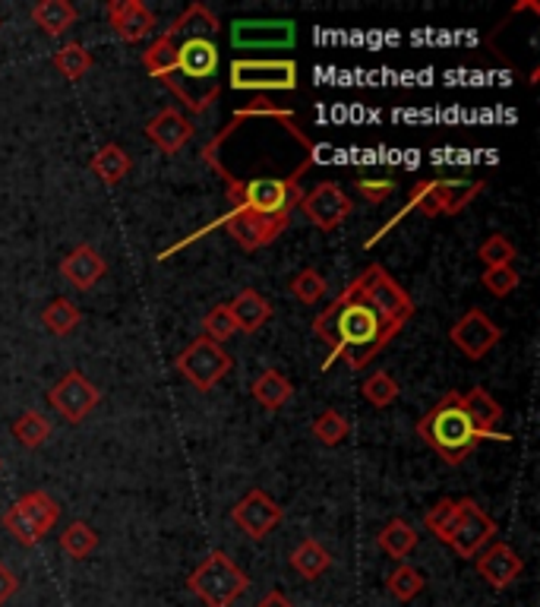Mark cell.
Returning a JSON list of instances; mask_svg holds the SVG:
<instances>
[{"label":"cell","instance_id":"obj_26","mask_svg":"<svg viewBox=\"0 0 540 607\" xmlns=\"http://www.w3.org/2000/svg\"><path fill=\"white\" fill-rule=\"evenodd\" d=\"M82 313L77 304L70 301V298H55V301L48 304L45 310H42V323H45V330L51 332V335H73L77 327H80Z\"/></svg>","mask_w":540,"mask_h":607},{"label":"cell","instance_id":"obj_8","mask_svg":"<svg viewBox=\"0 0 540 607\" xmlns=\"http://www.w3.org/2000/svg\"><path fill=\"white\" fill-rule=\"evenodd\" d=\"M231 367H234V360L225 352V345L212 342L209 335L193 339L187 348L177 355V360H174V370L187 380L189 387L199 389V392H209L218 380H225Z\"/></svg>","mask_w":540,"mask_h":607},{"label":"cell","instance_id":"obj_23","mask_svg":"<svg viewBox=\"0 0 540 607\" xmlns=\"http://www.w3.org/2000/svg\"><path fill=\"white\" fill-rule=\"evenodd\" d=\"M329 566H332V553L325 551L317 538H303L291 553V570L303 580H320Z\"/></svg>","mask_w":540,"mask_h":607},{"label":"cell","instance_id":"obj_3","mask_svg":"<svg viewBox=\"0 0 540 607\" xmlns=\"http://www.w3.org/2000/svg\"><path fill=\"white\" fill-rule=\"evenodd\" d=\"M417 437L427 443L446 466H461L486 440L464 412L461 392H446L430 412L417 421Z\"/></svg>","mask_w":540,"mask_h":607},{"label":"cell","instance_id":"obj_18","mask_svg":"<svg viewBox=\"0 0 540 607\" xmlns=\"http://www.w3.org/2000/svg\"><path fill=\"white\" fill-rule=\"evenodd\" d=\"M105 260L102 253L92 248V244H80L73 248L64 260H60V276L67 278L77 291H89L99 285V278L105 276Z\"/></svg>","mask_w":540,"mask_h":607},{"label":"cell","instance_id":"obj_30","mask_svg":"<svg viewBox=\"0 0 540 607\" xmlns=\"http://www.w3.org/2000/svg\"><path fill=\"white\" fill-rule=\"evenodd\" d=\"M360 392H364V399H367L374 409H389V405L399 399L402 387H399V380H395L389 370H377V374H370V377L364 380Z\"/></svg>","mask_w":540,"mask_h":607},{"label":"cell","instance_id":"obj_16","mask_svg":"<svg viewBox=\"0 0 540 607\" xmlns=\"http://www.w3.org/2000/svg\"><path fill=\"white\" fill-rule=\"evenodd\" d=\"M474 566H478V576L490 588H509L521 576L525 560L509 545H490V548H484V551L474 557Z\"/></svg>","mask_w":540,"mask_h":607},{"label":"cell","instance_id":"obj_31","mask_svg":"<svg viewBox=\"0 0 540 607\" xmlns=\"http://www.w3.org/2000/svg\"><path fill=\"white\" fill-rule=\"evenodd\" d=\"M313 437L323 443V446H338L352 437V421L345 414H338L335 409H325L317 421H313Z\"/></svg>","mask_w":540,"mask_h":607},{"label":"cell","instance_id":"obj_24","mask_svg":"<svg viewBox=\"0 0 540 607\" xmlns=\"http://www.w3.org/2000/svg\"><path fill=\"white\" fill-rule=\"evenodd\" d=\"M89 168L99 174V181L102 184H120L124 177H127V171H130V156L124 152V146H117V142H108V146H102L95 156H92V162Z\"/></svg>","mask_w":540,"mask_h":607},{"label":"cell","instance_id":"obj_2","mask_svg":"<svg viewBox=\"0 0 540 607\" xmlns=\"http://www.w3.org/2000/svg\"><path fill=\"white\" fill-rule=\"evenodd\" d=\"M218 16L206 3H189L187 10L164 28L162 35L142 51V67L152 80L164 83L193 114L212 108L216 99L203 92H221L216 83Z\"/></svg>","mask_w":540,"mask_h":607},{"label":"cell","instance_id":"obj_10","mask_svg":"<svg viewBox=\"0 0 540 607\" xmlns=\"http://www.w3.org/2000/svg\"><path fill=\"white\" fill-rule=\"evenodd\" d=\"M99 402H102V392L82 370H67L55 387L48 389V405L70 424H82L95 412Z\"/></svg>","mask_w":540,"mask_h":607},{"label":"cell","instance_id":"obj_25","mask_svg":"<svg viewBox=\"0 0 540 607\" xmlns=\"http://www.w3.org/2000/svg\"><path fill=\"white\" fill-rule=\"evenodd\" d=\"M377 545L379 551L389 553L392 560H405L407 553L417 548V531L405 523V519H389V523L382 525V531L377 535Z\"/></svg>","mask_w":540,"mask_h":607},{"label":"cell","instance_id":"obj_13","mask_svg":"<svg viewBox=\"0 0 540 607\" xmlns=\"http://www.w3.org/2000/svg\"><path fill=\"white\" fill-rule=\"evenodd\" d=\"M295 42H298V26L291 20H238L231 26V45L243 51L291 48Z\"/></svg>","mask_w":540,"mask_h":607},{"label":"cell","instance_id":"obj_39","mask_svg":"<svg viewBox=\"0 0 540 607\" xmlns=\"http://www.w3.org/2000/svg\"><path fill=\"white\" fill-rule=\"evenodd\" d=\"M16 592H20V580H16V573H13V570H7V566L0 563V605H7Z\"/></svg>","mask_w":540,"mask_h":607},{"label":"cell","instance_id":"obj_17","mask_svg":"<svg viewBox=\"0 0 540 607\" xmlns=\"http://www.w3.org/2000/svg\"><path fill=\"white\" fill-rule=\"evenodd\" d=\"M196 134V127L187 121V114L177 108H162L149 124H146V137L152 146H159L162 152L174 156L187 146Z\"/></svg>","mask_w":540,"mask_h":607},{"label":"cell","instance_id":"obj_35","mask_svg":"<svg viewBox=\"0 0 540 607\" xmlns=\"http://www.w3.org/2000/svg\"><path fill=\"white\" fill-rule=\"evenodd\" d=\"M478 256H481V263H484L486 270H493V266H513L515 248L509 238H503V234H490L484 244L478 248Z\"/></svg>","mask_w":540,"mask_h":607},{"label":"cell","instance_id":"obj_1","mask_svg":"<svg viewBox=\"0 0 540 607\" xmlns=\"http://www.w3.org/2000/svg\"><path fill=\"white\" fill-rule=\"evenodd\" d=\"M414 317V301L405 288L389 276L379 263L367 266L348 288L313 320V332L329 345V370L342 358L352 370H364L379 352L405 330Z\"/></svg>","mask_w":540,"mask_h":607},{"label":"cell","instance_id":"obj_34","mask_svg":"<svg viewBox=\"0 0 540 607\" xmlns=\"http://www.w3.org/2000/svg\"><path fill=\"white\" fill-rule=\"evenodd\" d=\"M452 523H456V500L443 497L439 503H433L424 516V525L430 528V535L436 541H449V531H452Z\"/></svg>","mask_w":540,"mask_h":607},{"label":"cell","instance_id":"obj_36","mask_svg":"<svg viewBox=\"0 0 540 607\" xmlns=\"http://www.w3.org/2000/svg\"><path fill=\"white\" fill-rule=\"evenodd\" d=\"M234 332H238V327H234V320H231V313H228V304L212 307V310L203 317V335H209L218 345H225Z\"/></svg>","mask_w":540,"mask_h":607},{"label":"cell","instance_id":"obj_6","mask_svg":"<svg viewBox=\"0 0 540 607\" xmlns=\"http://www.w3.org/2000/svg\"><path fill=\"white\" fill-rule=\"evenodd\" d=\"M228 73V85L234 92H295L300 83L298 64L291 57H234Z\"/></svg>","mask_w":540,"mask_h":607},{"label":"cell","instance_id":"obj_20","mask_svg":"<svg viewBox=\"0 0 540 607\" xmlns=\"http://www.w3.org/2000/svg\"><path fill=\"white\" fill-rule=\"evenodd\" d=\"M228 313H231L238 332L253 335V332H260L272 320V304L269 298H263L256 288H243L241 295L228 304Z\"/></svg>","mask_w":540,"mask_h":607},{"label":"cell","instance_id":"obj_27","mask_svg":"<svg viewBox=\"0 0 540 607\" xmlns=\"http://www.w3.org/2000/svg\"><path fill=\"white\" fill-rule=\"evenodd\" d=\"M51 64H55V70L60 77H67L70 83H77V80H82L92 70L95 60H92V55L82 48L80 42H67V45H60V51H55Z\"/></svg>","mask_w":540,"mask_h":607},{"label":"cell","instance_id":"obj_28","mask_svg":"<svg viewBox=\"0 0 540 607\" xmlns=\"http://www.w3.org/2000/svg\"><path fill=\"white\" fill-rule=\"evenodd\" d=\"M51 421L42 412H23L13 421V437L23 443L26 449H38L51 440Z\"/></svg>","mask_w":540,"mask_h":607},{"label":"cell","instance_id":"obj_29","mask_svg":"<svg viewBox=\"0 0 540 607\" xmlns=\"http://www.w3.org/2000/svg\"><path fill=\"white\" fill-rule=\"evenodd\" d=\"M60 548L70 560H85L99 548V531L89 523H70L60 535Z\"/></svg>","mask_w":540,"mask_h":607},{"label":"cell","instance_id":"obj_5","mask_svg":"<svg viewBox=\"0 0 540 607\" xmlns=\"http://www.w3.org/2000/svg\"><path fill=\"white\" fill-rule=\"evenodd\" d=\"M187 588L206 607H231L250 588V576L225 551H212L189 573Z\"/></svg>","mask_w":540,"mask_h":607},{"label":"cell","instance_id":"obj_40","mask_svg":"<svg viewBox=\"0 0 540 607\" xmlns=\"http://www.w3.org/2000/svg\"><path fill=\"white\" fill-rule=\"evenodd\" d=\"M256 607H295V605H291V602H288V598H285L278 588H275V592H269V595H263Z\"/></svg>","mask_w":540,"mask_h":607},{"label":"cell","instance_id":"obj_11","mask_svg":"<svg viewBox=\"0 0 540 607\" xmlns=\"http://www.w3.org/2000/svg\"><path fill=\"white\" fill-rule=\"evenodd\" d=\"M449 342H452L468 360H481L503 342V330H499V323H493V320L486 317L484 310L474 307V310L461 313L459 320L452 323Z\"/></svg>","mask_w":540,"mask_h":607},{"label":"cell","instance_id":"obj_15","mask_svg":"<svg viewBox=\"0 0 540 607\" xmlns=\"http://www.w3.org/2000/svg\"><path fill=\"white\" fill-rule=\"evenodd\" d=\"M105 16H108L111 28L117 32V38L127 42V45H139L159 26L156 13L142 0H111L105 7Z\"/></svg>","mask_w":540,"mask_h":607},{"label":"cell","instance_id":"obj_33","mask_svg":"<svg viewBox=\"0 0 540 607\" xmlns=\"http://www.w3.org/2000/svg\"><path fill=\"white\" fill-rule=\"evenodd\" d=\"M291 295L298 298L300 304H320L329 291V282L320 270H300L298 276L291 278Z\"/></svg>","mask_w":540,"mask_h":607},{"label":"cell","instance_id":"obj_7","mask_svg":"<svg viewBox=\"0 0 540 607\" xmlns=\"http://www.w3.org/2000/svg\"><path fill=\"white\" fill-rule=\"evenodd\" d=\"M57 519H60V506L51 494L45 491H32V494H23L16 500L7 513L0 525L26 548H35L38 541L48 538V531L55 528Z\"/></svg>","mask_w":540,"mask_h":607},{"label":"cell","instance_id":"obj_12","mask_svg":"<svg viewBox=\"0 0 540 607\" xmlns=\"http://www.w3.org/2000/svg\"><path fill=\"white\" fill-rule=\"evenodd\" d=\"M300 213L307 216V221L320 231H335L342 221L352 216L354 199L335 181H323L317 184L310 194H303L298 206Z\"/></svg>","mask_w":540,"mask_h":607},{"label":"cell","instance_id":"obj_22","mask_svg":"<svg viewBox=\"0 0 540 607\" xmlns=\"http://www.w3.org/2000/svg\"><path fill=\"white\" fill-rule=\"evenodd\" d=\"M32 23L42 28L45 35H64L70 26H77V20H80V13H77V7L70 3V0H42V3H35L32 7Z\"/></svg>","mask_w":540,"mask_h":607},{"label":"cell","instance_id":"obj_19","mask_svg":"<svg viewBox=\"0 0 540 607\" xmlns=\"http://www.w3.org/2000/svg\"><path fill=\"white\" fill-rule=\"evenodd\" d=\"M461 405L471 417V424L484 434L486 440H509V434H499V421H503V405L486 392L484 387H474L468 396H461Z\"/></svg>","mask_w":540,"mask_h":607},{"label":"cell","instance_id":"obj_9","mask_svg":"<svg viewBox=\"0 0 540 607\" xmlns=\"http://www.w3.org/2000/svg\"><path fill=\"white\" fill-rule=\"evenodd\" d=\"M496 531H499V525L478 506V500L461 497L456 500V523H452V531H449V541L446 545L459 553V557L471 560V557H478L496 538Z\"/></svg>","mask_w":540,"mask_h":607},{"label":"cell","instance_id":"obj_32","mask_svg":"<svg viewBox=\"0 0 540 607\" xmlns=\"http://www.w3.org/2000/svg\"><path fill=\"white\" fill-rule=\"evenodd\" d=\"M386 588H389V595L399 598V602H414V598L427 588V580H424V573H417L414 566L402 563V566L389 576Z\"/></svg>","mask_w":540,"mask_h":607},{"label":"cell","instance_id":"obj_21","mask_svg":"<svg viewBox=\"0 0 540 607\" xmlns=\"http://www.w3.org/2000/svg\"><path fill=\"white\" fill-rule=\"evenodd\" d=\"M250 396H253L256 405H263L266 412H278V409H285L288 399L295 396V383H291L278 367H269V370H263V374L253 380Z\"/></svg>","mask_w":540,"mask_h":607},{"label":"cell","instance_id":"obj_4","mask_svg":"<svg viewBox=\"0 0 540 607\" xmlns=\"http://www.w3.org/2000/svg\"><path fill=\"white\" fill-rule=\"evenodd\" d=\"M484 177H424V181H417V184L411 187L405 209H399L392 219L386 221L364 248H374L379 238H386V234H389L399 221H405L407 213H414V209L424 213L427 219H436V216H456V213H461L474 196L484 194Z\"/></svg>","mask_w":540,"mask_h":607},{"label":"cell","instance_id":"obj_14","mask_svg":"<svg viewBox=\"0 0 540 607\" xmlns=\"http://www.w3.org/2000/svg\"><path fill=\"white\" fill-rule=\"evenodd\" d=\"M231 519H234V525L241 528L246 538L263 541L272 528L282 523V506H278L266 491L253 488V491H246V494L238 500V506L231 509Z\"/></svg>","mask_w":540,"mask_h":607},{"label":"cell","instance_id":"obj_38","mask_svg":"<svg viewBox=\"0 0 540 607\" xmlns=\"http://www.w3.org/2000/svg\"><path fill=\"white\" fill-rule=\"evenodd\" d=\"M395 181L389 177H354V191L364 196L367 203H382L386 196L395 194Z\"/></svg>","mask_w":540,"mask_h":607},{"label":"cell","instance_id":"obj_37","mask_svg":"<svg viewBox=\"0 0 540 607\" xmlns=\"http://www.w3.org/2000/svg\"><path fill=\"white\" fill-rule=\"evenodd\" d=\"M481 285L493 298H506L518 288V273H515V266H493V270H484Z\"/></svg>","mask_w":540,"mask_h":607}]
</instances>
